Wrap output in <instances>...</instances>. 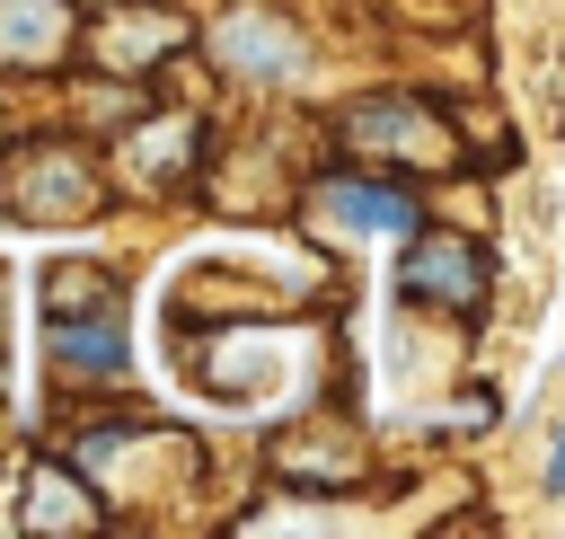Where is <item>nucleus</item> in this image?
Listing matches in <instances>:
<instances>
[{
    "label": "nucleus",
    "instance_id": "obj_10",
    "mask_svg": "<svg viewBox=\"0 0 565 539\" xmlns=\"http://www.w3.org/2000/svg\"><path fill=\"white\" fill-rule=\"evenodd\" d=\"M0 327H9V292H0Z\"/></svg>",
    "mask_w": 565,
    "mask_h": 539
},
{
    "label": "nucleus",
    "instance_id": "obj_9",
    "mask_svg": "<svg viewBox=\"0 0 565 539\" xmlns=\"http://www.w3.org/2000/svg\"><path fill=\"white\" fill-rule=\"evenodd\" d=\"M547 486L565 495V433H556V451H547Z\"/></svg>",
    "mask_w": 565,
    "mask_h": 539
},
{
    "label": "nucleus",
    "instance_id": "obj_2",
    "mask_svg": "<svg viewBox=\"0 0 565 539\" xmlns=\"http://www.w3.org/2000/svg\"><path fill=\"white\" fill-rule=\"evenodd\" d=\"M212 62L221 71H238V80H300V35L282 27V18H221L212 27Z\"/></svg>",
    "mask_w": 565,
    "mask_h": 539
},
{
    "label": "nucleus",
    "instance_id": "obj_5",
    "mask_svg": "<svg viewBox=\"0 0 565 539\" xmlns=\"http://www.w3.org/2000/svg\"><path fill=\"white\" fill-rule=\"evenodd\" d=\"M79 203H88V168L71 150H53V159H35V177H18V212L26 221H71Z\"/></svg>",
    "mask_w": 565,
    "mask_h": 539
},
{
    "label": "nucleus",
    "instance_id": "obj_3",
    "mask_svg": "<svg viewBox=\"0 0 565 539\" xmlns=\"http://www.w3.org/2000/svg\"><path fill=\"white\" fill-rule=\"evenodd\" d=\"M44 327H53V362L62 371H79V380H115L124 371V309L115 300L106 309H62Z\"/></svg>",
    "mask_w": 565,
    "mask_h": 539
},
{
    "label": "nucleus",
    "instance_id": "obj_4",
    "mask_svg": "<svg viewBox=\"0 0 565 539\" xmlns=\"http://www.w3.org/2000/svg\"><path fill=\"white\" fill-rule=\"evenodd\" d=\"M406 292L424 300H450V309H468L477 300V256L459 247V239H424V247H406Z\"/></svg>",
    "mask_w": 565,
    "mask_h": 539
},
{
    "label": "nucleus",
    "instance_id": "obj_8",
    "mask_svg": "<svg viewBox=\"0 0 565 539\" xmlns=\"http://www.w3.org/2000/svg\"><path fill=\"white\" fill-rule=\"evenodd\" d=\"M26 521H35V530H97V504H88L79 477L35 468V486H26Z\"/></svg>",
    "mask_w": 565,
    "mask_h": 539
},
{
    "label": "nucleus",
    "instance_id": "obj_7",
    "mask_svg": "<svg viewBox=\"0 0 565 539\" xmlns=\"http://www.w3.org/2000/svg\"><path fill=\"white\" fill-rule=\"evenodd\" d=\"M71 35V18L53 0H0V62H35Z\"/></svg>",
    "mask_w": 565,
    "mask_h": 539
},
{
    "label": "nucleus",
    "instance_id": "obj_1",
    "mask_svg": "<svg viewBox=\"0 0 565 539\" xmlns=\"http://www.w3.org/2000/svg\"><path fill=\"white\" fill-rule=\"evenodd\" d=\"M344 141L353 150H380V159H415V168H441L450 159V133L415 106V97H371L344 115Z\"/></svg>",
    "mask_w": 565,
    "mask_h": 539
},
{
    "label": "nucleus",
    "instance_id": "obj_6",
    "mask_svg": "<svg viewBox=\"0 0 565 539\" xmlns=\"http://www.w3.org/2000/svg\"><path fill=\"white\" fill-rule=\"evenodd\" d=\"M318 221H344V230H406L415 203L397 186H327L318 194Z\"/></svg>",
    "mask_w": 565,
    "mask_h": 539
}]
</instances>
